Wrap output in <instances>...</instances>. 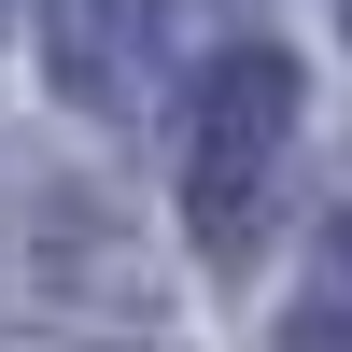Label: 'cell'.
I'll list each match as a JSON object with an SVG mask.
<instances>
[{
    "label": "cell",
    "mask_w": 352,
    "mask_h": 352,
    "mask_svg": "<svg viewBox=\"0 0 352 352\" xmlns=\"http://www.w3.org/2000/svg\"><path fill=\"white\" fill-rule=\"evenodd\" d=\"M282 155H296V56L226 43L184 99V240H197V268H226V282L254 268V240L282 212Z\"/></svg>",
    "instance_id": "6da1fadb"
},
{
    "label": "cell",
    "mask_w": 352,
    "mask_h": 352,
    "mask_svg": "<svg viewBox=\"0 0 352 352\" xmlns=\"http://www.w3.org/2000/svg\"><path fill=\"white\" fill-rule=\"evenodd\" d=\"M155 0H43V71H56V99H85V113H113L127 127L141 99H155Z\"/></svg>",
    "instance_id": "7a4b0ae2"
},
{
    "label": "cell",
    "mask_w": 352,
    "mask_h": 352,
    "mask_svg": "<svg viewBox=\"0 0 352 352\" xmlns=\"http://www.w3.org/2000/svg\"><path fill=\"white\" fill-rule=\"evenodd\" d=\"M268 352H352V212H324V240H310L296 296H282V338Z\"/></svg>",
    "instance_id": "3957f363"
}]
</instances>
